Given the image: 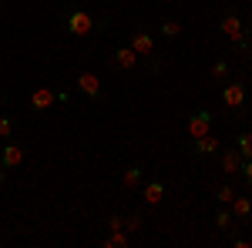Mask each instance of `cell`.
I'll return each instance as SVG.
<instances>
[{"label": "cell", "mask_w": 252, "mask_h": 248, "mask_svg": "<svg viewBox=\"0 0 252 248\" xmlns=\"http://www.w3.org/2000/svg\"><path fill=\"white\" fill-rule=\"evenodd\" d=\"M222 104H225V108H242V104H246V84H242V81H229V84L222 87Z\"/></svg>", "instance_id": "cell-6"}, {"label": "cell", "mask_w": 252, "mask_h": 248, "mask_svg": "<svg viewBox=\"0 0 252 248\" xmlns=\"http://www.w3.org/2000/svg\"><path fill=\"white\" fill-rule=\"evenodd\" d=\"M141 198H145L148 205H161V198H165V185H161V181H148L145 191H141Z\"/></svg>", "instance_id": "cell-12"}, {"label": "cell", "mask_w": 252, "mask_h": 248, "mask_svg": "<svg viewBox=\"0 0 252 248\" xmlns=\"http://www.w3.org/2000/svg\"><path fill=\"white\" fill-rule=\"evenodd\" d=\"M54 101H58V91H51V87H34L31 97H27V104H31V111H47V108H54Z\"/></svg>", "instance_id": "cell-5"}, {"label": "cell", "mask_w": 252, "mask_h": 248, "mask_svg": "<svg viewBox=\"0 0 252 248\" xmlns=\"http://www.w3.org/2000/svg\"><path fill=\"white\" fill-rule=\"evenodd\" d=\"M131 245V235L121 228V231H108V238H104V248H128Z\"/></svg>", "instance_id": "cell-14"}, {"label": "cell", "mask_w": 252, "mask_h": 248, "mask_svg": "<svg viewBox=\"0 0 252 248\" xmlns=\"http://www.w3.org/2000/svg\"><path fill=\"white\" fill-rule=\"evenodd\" d=\"M242 154H239V148H232V151H222V171L225 174H239L242 171Z\"/></svg>", "instance_id": "cell-10"}, {"label": "cell", "mask_w": 252, "mask_h": 248, "mask_svg": "<svg viewBox=\"0 0 252 248\" xmlns=\"http://www.w3.org/2000/svg\"><path fill=\"white\" fill-rule=\"evenodd\" d=\"M212 131V111L209 108H198L192 117H189V141H195V138H202V134Z\"/></svg>", "instance_id": "cell-3"}, {"label": "cell", "mask_w": 252, "mask_h": 248, "mask_svg": "<svg viewBox=\"0 0 252 248\" xmlns=\"http://www.w3.org/2000/svg\"><path fill=\"white\" fill-rule=\"evenodd\" d=\"M215 228H222V231L232 228V211H219L215 215Z\"/></svg>", "instance_id": "cell-22"}, {"label": "cell", "mask_w": 252, "mask_h": 248, "mask_svg": "<svg viewBox=\"0 0 252 248\" xmlns=\"http://www.w3.org/2000/svg\"><path fill=\"white\" fill-rule=\"evenodd\" d=\"M252 215V198L249 194H235L232 198V218H249Z\"/></svg>", "instance_id": "cell-13"}, {"label": "cell", "mask_w": 252, "mask_h": 248, "mask_svg": "<svg viewBox=\"0 0 252 248\" xmlns=\"http://www.w3.org/2000/svg\"><path fill=\"white\" fill-rule=\"evenodd\" d=\"M74 84H78V91H81L84 97L101 101V77H97L94 71H81V74L74 77Z\"/></svg>", "instance_id": "cell-4"}, {"label": "cell", "mask_w": 252, "mask_h": 248, "mask_svg": "<svg viewBox=\"0 0 252 248\" xmlns=\"http://www.w3.org/2000/svg\"><path fill=\"white\" fill-rule=\"evenodd\" d=\"M219 30L232 40V44L242 47V40H246V24H242L239 14H232V10H229V14H222V17H219Z\"/></svg>", "instance_id": "cell-2"}, {"label": "cell", "mask_w": 252, "mask_h": 248, "mask_svg": "<svg viewBox=\"0 0 252 248\" xmlns=\"http://www.w3.org/2000/svg\"><path fill=\"white\" fill-rule=\"evenodd\" d=\"M125 228V215H111L108 218V231H121Z\"/></svg>", "instance_id": "cell-23"}, {"label": "cell", "mask_w": 252, "mask_h": 248, "mask_svg": "<svg viewBox=\"0 0 252 248\" xmlns=\"http://www.w3.org/2000/svg\"><path fill=\"white\" fill-rule=\"evenodd\" d=\"M0 165L7 168V171H14L24 165V148L20 144H0Z\"/></svg>", "instance_id": "cell-7"}, {"label": "cell", "mask_w": 252, "mask_h": 248, "mask_svg": "<svg viewBox=\"0 0 252 248\" xmlns=\"http://www.w3.org/2000/svg\"><path fill=\"white\" fill-rule=\"evenodd\" d=\"M178 34H182L178 20H161V37H178Z\"/></svg>", "instance_id": "cell-19"}, {"label": "cell", "mask_w": 252, "mask_h": 248, "mask_svg": "<svg viewBox=\"0 0 252 248\" xmlns=\"http://www.w3.org/2000/svg\"><path fill=\"white\" fill-rule=\"evenodd\" d=\"M235 148L242 158H252V131H239L235 134Z\"/></svg>", "instance_id": "cell-16"}, {"label": "cell", "mask_w": 252, "mask_h": 248, "mask_svg": "<svg viewBox=\"0 0 252 248\" xmlns=\"http://www.w3.org/2000/svg\"><path fill=\"white\" fill-rule=\"evenodd\" d=\"M192 148H195V154H215L219 151V134L209 131V134H202V138H195Z\"/></svg>", "instance_id": "cell-11"}, {"label": "cell", "mask_w": 252, "mask_h": 248, "mask_svg": "<svg viewBox=\"0 0 252 248\" xmlns=\"http://www.w3.org/2000/svg\"><path fill=\"white\" fill-rule=\"evenodd\" d=\"M235 194H239V191H235L232 185H219V188H215V201H219V205H232Z\"/></svg>", "instance_id": "cell-17"}, {"label": "cell", "mask_w": 252, "mask_h": 248, "mask_svg": "<svg viewBox=\"0 0 252 248\" xmlns=\"http://www.w3.org/2000/svg\"><path fill=\"white\" fill-rule=\"evenodd\" d=\"M141 178H145V168L141 165H131V168H125V174H121V185L125 188H135Z\"/></svg>", "instance_id": "cell-15"}, {"label": "cell", "mask_w": 252, "mask_h": 248, "mask_svg": "<svg viewBox=\"0 0 252 248\" xmlns=\"http://www.w3.org/2000/svg\"><path fill=\"white\" fill-rule=\"evenodd\" d=\"M131 51H135L138 57H152L155 54V37L148 34V30H138L135 37H131V44H128Z\"/></svg>", "instance_id": "cell-8"}, {"label": "cell", "mask_w": 252, "mask_h": 248, "mask_svg": "<svg viewBox=\"0 0 252 248\" xmlns=\"http://www.w3.org/2000/svg\"><path fill=\"white\" fill-rule=\"evenodd\" d=\"M141 225H145V221H141V215H138V211L125 215V231H128V235H135V231L141 228Z\"/></svg>", "instance_id": "cell-18"}, {"label": "cell", "mask_w": 252, "mask_h": 248, "mask_svg": "<svg viewBox=\"0 0 252 248\" xmlns=\"http://www.w3.org/2000/svg\"><path fill=\"white\" fill-rule=\"evenodd\" d=\"M0 245H3V238H0Z\"/></svg>", "instance_id": "cell-25"}, {"label": "cell", "mask_w": 252, "mask_h": 248, "mask_svg": "<svg viewBox=\"0 0 252 248\" xmlns=\"http://www.w3.org/2000/svg\"><path fill=\"white\" fill-rule=\"evenodd\" d=\"M111 60H115V67H121V71H135L138 54L131 51V47H118L115 54H111Z\"/></svg>", "instance_id": "cell-9"}, {"label": "cell", "mask_w": 252, "mask_h": 248, "mask_svg": "<svg viewBox=\"0 0 252 248\" xmlns=\"http://www.w3.org/2000/svg\"><path fill=\"white\" fill-rule=\"evenodd\" d=\"M64 27H67L71 37H88L97 24H94V17H91L88 10H81V7H78V10H71V14L64 17Z\"/></svg>", "instance_id": "cell-1"}, {"label": "cell", "mask_w": 252, "mask_h": 248, "mask_svg": "<svg viewBox=\"0 0 252 248\" xmlns=\"http://www.w3.org/2000/svg\"><path fill=\"white\" fill-rule=\"evenodd\" d=\"M242 178H246V185H252V158H246V161H242Z\"/></svg>", "instance_id": "cell-24"}, {"label": "cell", "mask_w": 252, "mask_h": 248, "mask_svg": "<svg viewBox=\"0 0 252 248\" xmlns=\"http://www.w3.org/2000/svg\"><path fill=\"white\" fill-rule=\"evenodd\" d=\"M229 71H232V64H229V60H215V64H212V77H215V81L229 77Z\"/></svg>", "instance_id": "cell-20"}, {"label": "cell", "mask_w": 252, "mask_h": 248, "mask_svg": "<svg viewBox=\"0 0 252 248\" xmlns=\"http://www.w3.org/2000/svg\"><path fill=\"white\" fill-rule=\"evenodd\" d=\"M10 134H14V121L7 114H0V141H10Z\"/></svg>", "instance_id": "cell-21"}]
</instances>
